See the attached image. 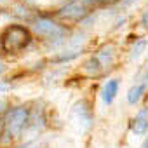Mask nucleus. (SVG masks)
I'll return each instance as SVG.
<instances>
[{
	"label": "nucleus",
	"mask_w": 148,
	"mask_h": 148,
	"mask_svg": "<svg viewBox=\"0 0 148 148\" xmlns=\"http://www.w3.org/2000/svg\"><path fill=\"white\" fill-rule=\"evenodd\" d=\"M30 122V112L25 106H14L7 112L4 119V134L7 139L18 138Z\"/></svg>",
	"instance_id": "2"
},
{
	"label": "nucleus",
	"mask_w": 148,
	"mask_h": 148,
	"mask_svg": "<svg viewBox=\"0 0 148 148\" xmlns=\"http://www.w3.org/2000/svg\"><path fill=\"white\" fill-rule=\"evenodd\" d=\"M131 131L136 136H141L148 131V108H141L136 117L131 120Z\"/></svg>",
	"instance_id": "7"
},
{
	"label": "nucleus",
	"mask_w": 148,
	"mask_h": 148,
	"mask_svg": "<svg viewBox=\"0 0 148 148\" xmlns=\"http://www.w3.org/2000/svg\"><path fill=\"white\" fill-rule=\"evenodd\" d=\"M141 25L148 30V9H146V11H145V14L141 16Z\"/></svg>",
	"instance_id": "12"
},
{
	"label": "nucleus",
	"mask_w": 148,
	"mask_h": 148,
	"mask_svg": "<svg viewBox=\"0 0 148 148\" xmlns=\"http://www.w3.org/2000/svg\"><path fill=\"white\" fill-rule=\"evenodd\" d=\"M143 148H148V138L145 139V143H143Z\"/></svg>",
	"instance_id": "15"
},
{
	"label": "nucleus",
	"mask_w": 148,
	"mask_h": 148,
	"mask_svg": "<svg viewBox=\"0 0 148 148\" xmlns=\"http://www.w3.org/2000/svg\"><path fill=\"white\" fill-rule=\"evenodd\" d=\"M89 9L91 7L84 4V0H73L58 12V16L63 19H70V21H80L89 14Z\"/></svg>",
	"instance_id": "6"
},
{
	"label": "nucleus",
	"mask_w": 148,
	"mask_h": 148,
	"mask_svg": "<svg viewBox=\"0 0 148 148\" xmlns=\"http://www.w3.org/2000/svg\"><path fill=\"white\" fill-rule=\"evenodd\" d=\"M4 106H5V103H4V101H0V115L4 113Z\"/></svg>",
	"instance_id": "14"
},
{
	"label": "nucleus",
	"mask_w": 148,
	"mask_h": 148,
	"mask_svg": "<svg viewBox=\"0 0 148 148\" xmlns=\"http://www.w3.org/2000/svg\"><path fill=\"white\" fill-rule=\"evenodd\" d=\"M146 45H148V42H146L145 38L136 40V44H134V47H132V51H131V59H138V58L143 54V51L146 49Z\"/></svg>",
	"instance_id": "10"
},
{
	"label": "nucleus",
	"mask_w": 148,
	"mask_h": 148,
	"mask_svg": "<svg viewBox=\"0 0 148 148\" xmlns=\"http://www.w3.org/2000/svg\"><path fill=\"white\" fill-rule=\"evenodd\" d=\"M134 80H136L134 86L127 91V101H129V105H136L143 98V94L146 92V89H148V63L139 70V73L136 75Z\"/></svg>",
	"instance_id": "5"
},
{
	"label": "nucleus",
	"mask_w": 148,
	"mask_h": 148,
	"mask_svg": "<svg viewBox=\"0 0 148 148\" xmlns=\"http://www.w3.org/2000/svg\"><path fill=\"white\" fill-rule=\"evenodd\" d=\"M115 0H84V4L87 7H98V5H106V4H112Z\"/></svg>",
	"instance_id": "11"
},
{
	"label": "nucleus",
	"mask_w": 148,
	"mask_h": 148,
	"mask_svg": "<svg viewBox=\"0 0 148 148\" xmlns=\"http://www.w3.org/2000/svg\"><path fill=\"white\" fill-rule=\"evenodd\" d=\"M117 92H119V80L113 79V80H108L105 84V87L101 91V98H103V101L106 105H112L113 99H115V96H117Z\"/></svg>",
	"instance_id": "8"
},
{
	"label": "nucleus",
	"mask_w": 148,
	"mask_h": 148,
	"mask_svg": "<svg viewBox=\"0 0 148 148\" xmlns=\"http://www.w3.org/2000/svg\"><path fill=\"white\" fill-rule=\"evenodd\" d=\"M32 42V33L23 25H11L0 35V47L5 54H18Z\"/></svg>",
	"instance_id": "1"
},
{
	"label": "nucleus",
	"mask_w": 148,
	"mask_h": 148,
	"mask_svg": "<svg viewBox=\"0 0 148 148\" xmlns=\"http://www.w3.org/2000/svg\"><path fill=\"white\" fill-rule=\"evenodd\" d=\"M33 30L37 32V35L44 37L52 44H61L64 38V28L49 18H38L33 25Z\"/></svg>",
	"instance_id": "3"
},
{
	"label": "nucleus",
	"mask_w": 148,
	"mask_h": 148,
	"mask_svg": "<svg viewBox=\"0 0 148 148\" xmlns=\"http://www.w3.org/2000/svg\"><path fill=\"white\" fill-rule=\"evenodd\" d=\"M18 148H38L35 143H26V145H21V146H18Z\"/></svg>",
	"instance_id": "13"
},
{
	"label": "nucleus",
	"mask_w": 148,
	"mask_h": 148,
	"mask_svg": "<svg viewBox=\"0 0 148 148\" xmlns=\"http://www.w3.org/2000/svg\"><path fill=\"white\" fill-rule=\"evenodd\" d=\"M75 112H77V115H79L80 122L84 124V127L87 129V127L91 125V122H92V115H91V110L87 108V105H86V103H77Z\"/></svg>",
	"instance_id": "9"
},
{
	"label": "nucleus",
	"mask_w": 148,
	"mask_h": 148,
	"mask_svg": "<svg viewBox=\"0 0 148 148\" xmlns=\"http://www.w3.org/2000/svg\"><path fill=\"white\" fill-rule=\"evenodd\" d=\"M113 58H115L113 45H103V47L89 59V63L86 64V70L91 71L92 75H99L101 71H105L106 68L112 66Z\"/></svg>",
	"instance_id": "4"
},
{
	"label": "nucleus",
	"mask_w": 148,
	"mask_h": 148,
	"mask_svg": "<svg viewBox=\"0 0 148 148\" xmlns=\"http://www.w3.org/2000/svg\"><path fill=\"white\" fill-rule=\"evenodd\" d=\"M2 71H4V66H2V64H0V73H2Z\"/></svg>",
	"instance_id": "16"
}]
</instances>
